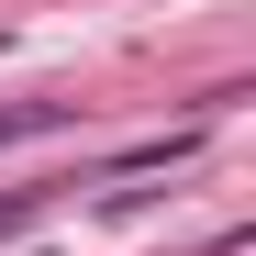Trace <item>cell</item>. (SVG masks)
<instances>
[{"mask_svg":"<svg viewBox=\"0 0 256 256\" xmlns=\"http://www.w3.org/2000/svg\"><path fill=\"white\" fill-rule=\"evenodd\" d=\"M56 190H67V178H34V190H0V234H22V223H34V212H45V200H56Z\"/></svg>","mask_w":256,"mask_h":256,"instance_id":"obj_3","label":"cell"},{"mask_svg":"<svg viewBox=\"0 0 256 256\" xmlns=\"http://www.w3.org/2000/svg\"><path fill=\"white\" fill-rule=\"evenodd\" d=\"M200 145V122H178V134H145V145H122V156H100L90 167V190H112V178H156V167H178Z\"/></svg>","mask_w":256,"mask_h":256,"instance_id":"obj_1","label":"cell"},{"mask_svg":"<svg viewBox=\"0 0 256 256\" xmlns=\"http://www.w3.org/2000/svg\"><path fill=\"white\" fill-rule=\"evenodd\" d=\"M78 122V100H12L0 112V145H34V134H67Z\"/></svg>","mask_w":256,"mask_h":256,"instance_id":"obj_2","label":"cell"}]
</instances>
